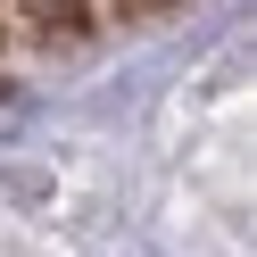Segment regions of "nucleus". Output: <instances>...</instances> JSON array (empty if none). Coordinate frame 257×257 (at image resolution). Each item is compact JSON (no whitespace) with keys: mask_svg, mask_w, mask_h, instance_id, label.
Wrapping results in <instances>:
<instances>
[]
</instances>
